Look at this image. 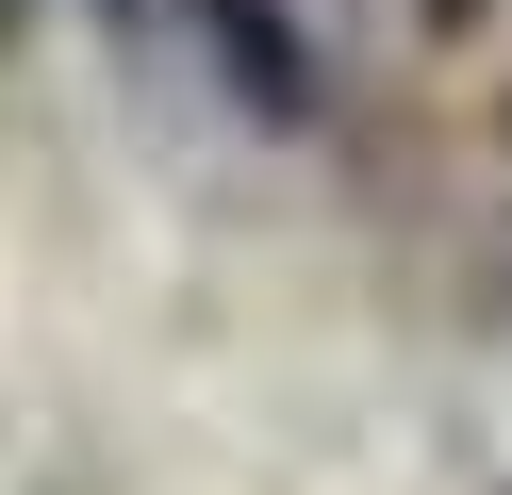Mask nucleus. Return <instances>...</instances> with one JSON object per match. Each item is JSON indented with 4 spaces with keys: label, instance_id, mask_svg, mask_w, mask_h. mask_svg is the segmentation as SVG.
I'll return each mask as SVG.
<instances>
[{
    "label": "nucleus",
    "instance_id": "nucleus-1",
    "mask_svg": "<svg viewBox=\"0 0 512 495\" xmlns=\"http://www.w3.org/2000/svg\"><path fill=\"white\" fill-rule=\"evenodd\" d=\"M215 33H232V83L265 99V116H298V33H281V0H215Z\"/></svg>",
    "mask_w": 512,
    "mask_h": 495
},
{
    "label": "nucleus",
    "instance_id": "nucleus-2",
    "mask_svg": "<svg viewBox=\"0 0 512 495\" xmlns=\"http://www.w3.org/2000/svg\"><path fill=\"white\" fill-rule=\"evenodd\" d=\"M430 17H479V0H430Z\"/></svg>",
    "mask_w": 512,
    "mask_h": 495
}]
</instances>
